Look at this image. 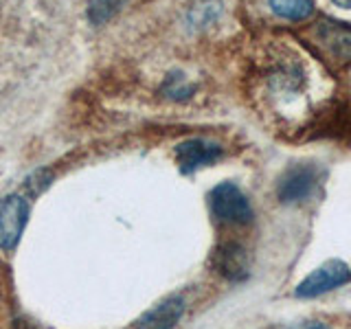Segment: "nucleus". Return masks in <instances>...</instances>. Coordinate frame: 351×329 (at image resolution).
Listing matches in <instances>:
<instances>
[{"instance_id":"9","label":"nucleus","mask_w":351,"mask_h":329,"mask_svg":"<svg viewBox=\"0 0 351 329\" xmlns=\"http://www.w3.org/2000/svg\"><path fill=\"white\" fill-rule=\"evenodd\" d=\"M270 7L283 20H303L312 14V0H270Z\"/></svg>"},{"instance_id":"6","label":"nucleus","mask_w":351,"mask_h":329,"mask_svg":"<svg viewBox=\"0 0 351 329\" xmlns=\"http://www.w3.org/2000/svg\"><path fill=\"white\" fill-rule=\"evenodd\" d=\"M213 268L219 277L233 283L246 281L250 274V259L246 248L237 241H224L213 252Z\"/></svg>"},{"instance_id":"12","label":"nucleus","mask_w":351,"mask_h":329,"mask_svg":"<svg viewBox=\"0 0 351 329\" xmlns=\"http://www.w3.org/2000/svg\"><path fill=\"white\" fill-rule=\"evenodd\" d=\"M338 7H345V9H351V0H334Z\"/></svg>"},{"instance_id":"1","label":"nucleus","mask_w":351,"mask_h":329,"mask_svg":"<svg viewBox=\"0 0 351 329\" xmlns=\"http://www.w3.org/2000/svg\"><path fill=\"white\" fill-rule=\"evenodd\" d=\"M307 42L332 64H349L351 62V27L334 20H318L316 25L305 33Z\"/></svg>"},{"instance_id":"2","label":"nucleus","mask_w":351,"mask_h":329,"mask_svg":"<svg viewBox=\"0 0 351 329\" xmlns=\"http://www.w3.org/2000/svg\"><path fill=\"white\" fill-rule=\"evenodd\" d=\"M29 200L18 193L5 195L0 200V248L5 252H14L18 248L29 224Z\"/></svg>"},{"instance_id":"11","label":"nucleus","mask_w":351,"mask_h":329,"mask_svg":"<svg viewBox=\"0 0 351 329\" xmlns=\"http://www.w3.org/2000/svg\"><path fill=\"white\" fill-rule=\"evenodd\" d=\"M288 329H329L325 323L321 321H305V323H299V325H292Z\"/></svg>"},{"instance_id":"8","label":"nucleus","mask_w":351,"mask_h":329,"mask_svg":"<svg viewBox=\"0 0 351 329\" xmlns=\"http://www.w3.org/2000/svg\"><path fill=\"white\" fill-rule=\"evenodd\" d=\"M184 314V299L182 296H167L156 307L143 314L134 329H173L180 323Z\"/></svg>"},{"instance_id":"10","label":"nucleus","mask_w":351,"mask_h":329,"mask_svg":"<svg viewBox=\"0 0 351 329\" xmlns=\"http://www.w3.org/2000/svg\"><path fill=\"white\" fill-rule=\"evenodd\" d=\"M125 3L128 0H93L90 7H88V18H90L93 25H104L117 11L123 9Z\"/></svg>"},{"instance_id":"5","label":"nucleus","mask_w":351,"mask_h":329,"mask_svg":"<svg viewBox=\"0 0 351 329\" xmlns=\"http://www.w3.org/2000/svg\"><path fill=\"white\" fill-rule=\"evenodd\" d=\"M318 184V169L314 164H292L277 182V195L283 204H296L310 197Z\"/></svg>"},{"instance_id":"4","label":"nucleus","mask_w":351,"mask_h":329,"mask_svg":"<svg viewBox=\"0 0 351 329\" xmlns=\"http://www.w3.org/2000/svg\"><path fill=\"white\" fill-rule=\"evenodd\" d=\"M349 281H351V268L347 263L340 259H329L299 283L296 296H301V299H314V296L332 292Z\"/></svg>"},{"instance_id":"3","label":"nucleus","mask_w":351,"mask_h":329,"mask_svg":"<svg viewBox=\"0 0 351 329\" xmlns=\"http://www.w3.org/2000/svg\"><path fill=\"white\" fill-rule=\"evenodd\" d=\"M211 211L217 222L248 224L252 219V206L244 191L233 182H219L211 191Z\"/></svg>"},{"instance_id":"7","label":"nucleus","mask_w":351,"mask_h":329,"mask_svg":"<svg viewBox=\"0 0 351 329\" xmlns=\"http://www.w3.org/2000/svg\"><path fill=\"white\" fill-rule=\"evenodd\" d=\"M219 156H222V147L204 138L182 141L176 147V160H178V169L182 173H193L197 169H202L206 164L215 162Z\"/></svg>"}]
</instances>
